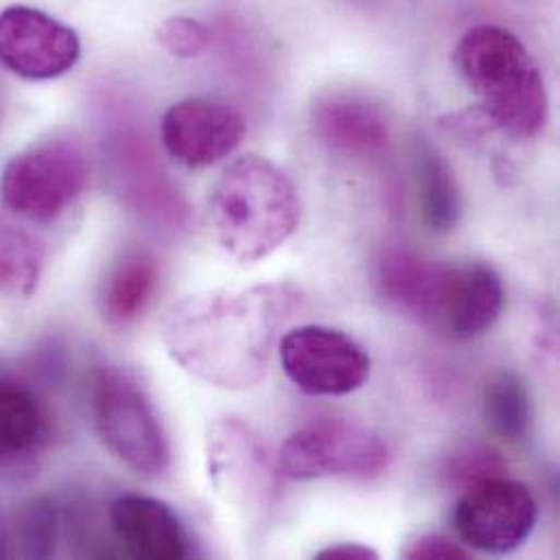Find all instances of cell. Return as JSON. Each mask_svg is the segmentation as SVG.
I'll return each mask as SVG.
<instances>
[{
  "label": "cell",
  "instance_id": "6da1fadb",
  "mask_svg": "<svg viewBox=\"0 0 560 560\" xmlns=\"http://www.w3.org/2000/svg\"><path fill=\"white\" fill-rule=\"evenodd\" d=\"M294 305L296 294L280 283L195 292L168 310L162 342L192 377L223 390H247L265 380Z\"/></svg>",
  "mask_w": 560,
  "mask_h": 560
},
{
  "label": "cell",
  "instance_id": "7a4b0ae2",
  "mask_svg": "<svg viewBox=\"0 0 560 560\" xmlns=\"http://www.w3.org/2000/svg\"><path fill=\"white\" fill-rule=\"evenodd\" d=\"M377 288L390 305L452 342H469L489 331L506 303L504 281L493 267H445L406 249L382 254Z\"/></svg>",
  "mask_w": 560,
  "mask_h": 560
},
{
  "label": "cell",
  "instance_id": "3957f363",
  "mask_svg": "<svg viewBox=\"0 0 560 560\" xmlns=\"http://www.w3.org/2000/svg\"><path fill=\"white\" fill-rule=\"evenodd\" d=\"M210 223L234 260L260 262L299 230L301 199L280 166L247 153L230 162L214 182Z\"/></svg>",
  "mask_w": 560,
  "mask_h": 560
},
{
  "label": "cell",
  "instance_id": "277c9868",
  "mask_svg": "<svg viewBox=\"0 0 560 560\" xmlns=\"http://www.w3.org/2000/svg\"><path fill=\"white\" fill-rule=\"evenodd\" d=\"M454 66L480 98L489 127L515 140L539 136L550 116L544 74L526 44L493 24L469 28L454 48Z\"/></svg>",
  "mask_w": 560,
  "mask_h": 560
},
{
  "label": "cell",
  "instance_id": "5b68a950",
  "mask_svg": "<svg viewBox=\"0 0 560 560\" xmlns=\"http://www.w3.org/2000/svg\"><path fill=\"white\" fill-rule=\"evenodd\" d=\"M92 419L103 447L144 478L162 476L171 447L147 393L122 371L101 366L92 384Z\"/></svg>",
  "mask_w": 560,
  "mask_h": 560
},
{
  "label": "cell",
  "instance_id": "8992f818",
  "mask_svg": "<svg viewBox=\"0 0 560 560\" xmlns=\"http://www.w3.org/2000/svg\"><path fill=\"white\" fill-rule=\"evenodd\" d=\"M88 177L90 160L77 140H42L7 162L0 197L13 214L50 225L83 195Z\"/></svg>",
  "mask_w": 560,
  "mask_h": 560
},
{
  "label": "cell",
  "instance_id": "52a82bcc",
  "mask_svg": "<svg viewBox=\"0 0 560 560\" xmlns=\"http://www.w3.org/2000/svg\"><path fill=\"white\" fill-rule=\"evenodd\" d=\"M390 463L388 445L373 430L342 421L314 419L281 445V474L290 480L349 478L375 480Z\"/></svg>",
  "mask_w": 560,
  "mask_h": 560
},
{
  "label": "cell",
  "instance_id": "ba28073f",
  "mask_svg": "<svg viewBox=\"0 0 560 560\" xmlns=\"http://www.w3.org/2000/svg\"><path fill=\"white\" fill-rule=\"evenodd\" d=\"M206 471L212 491L243 513L269 509L278 495V467L260 434L236 417L206 432Z\"/></svg>",
  "mask_w": 560,
  "mask_h": 560
},
{
  "label": "cell",
  "instance_id": "9c48e42d",
  "mask_svg": "<svg viewBox=\"0 0 560 560\" xmlns=\"http://www.w3.org/2000/svg\"><path fill=\"white\" fill-rule=\"evenodd\" d=\"M539 506L533 491L513 478L495 476L463 489L452 513L456 535L482 555H511L533 535Z\"/></svg>",
  "mask_w": 560,
  "mask_h": 560
},
{
  "label": "cell",
  "instance_id": "30bf717a",
  "mask_svg": "<svg viewBox=\"0 0 560 560\" xmlns=\"http://www.w3.org/2000/svg\"><path fill=\"white\" fill-rule=\"evenodd\" d=\"M288 380L312 397H340L362 388L371 377L369 351L349 334L325 325H301L280 340Z\"/></svg>",
  "mask_w": 560,
  "mask_h": 560
},
{
  "label": "cell",
  "instance_id": "8fae6325",
  "mask_svg": "<svg viewBox=\"0 0 560 560\" xmlns=\"http://www.w3.org/2000/svg\"><path fill=\"white\" fill-rule=\"evenodd\" d=\"M81 57L74 28L24 4L0 11V63L28 81H50L70 72Z\"/></svg>",
  "mask_w": 560,
  "mask_h": 560
},
{
  "label": "cell",
  "instance_id": "7c38bea8",
  "mask_svg": "<svg viewBox=\"0 0 560 560\" xmlns=\"http://www.w3.org/2000/svg\"><path fill=\"white\" fill-rule=\"evenodd\" d=\"M162 144L186 168H210L230 158L247 136L243 114L214 98H184L162 118Z\"/></svg>",
  "mask_w": 560,
  "mask_h": 560
},
{
  "label": "cell",
  "instance_id": "4fadbf2b",
  "mask_svg": "<svg viewBox=\"0 0 560 560\" xmlns=\"http://www.w3.org/2000/svg\"><path fill=\"white\" fill-rule=\"evenodd\" d=\"M112 528L125 550L144 560H184L188 539L175 511L162 500L125 493L109 509Z\"/></svg>",
  "mask_w": 560,
  "mask_h": 560
},
{
  "label": "cell",
  "instance_id": "5bb4252c",
  "mask_svg": "<svg viewBox=\"0 0 560 560\" xmlns=\"http://www.w3.org/2000/svg\"><path fill=\"white\" fill-rule=\"evenodd\" d=\"M316 136L334 151L347 155H380L390 142L386 112L366 96L336 92L312 107Z\"/></svg>",
  "mask_w": 560,
  "mask_h": 560
},
{
  "label": "cell",
  "instance_id": "9a60e30c",
  "mask_svg": "<svg viewBox=\"0 0 560 560\" xmlns=\"http://www.w3.org/2000/svg\"><path fill=\"white\" fill-rule=\"evenodd\" d=\"M48 439V421L37 397L13 380L0 377V469L33 458Z\"/></svg>",
  "mask_w": 560,
  "mask_h": 560
},
{
  "label": "cell",
  "instance_id": "2e32d148",
  "mask_svg": "<svg viewBox=\"0 0 560 560\" xmlns=\"http://www.w3.org/2000/svg\"><path fill=\"white\" fill-rule=\"evenodd\" d=\"M160 281V271L153 258L144 254L127 256L109 273L103 285L101 307L103 316L118 327L131 325L149 307Z\"/></svg>",
  "mask_w": 560,
  "mask_h": 560
},
{
  "label": "cell",
  "instance_id": "e0dca14e",
  "mask_svg": "<svg viewBox=\"0 0 560 560\" xmlns=\"http://www.w3.org/2000/svg\"><path fill=\"white\" fill-rule=\"evenodd\" d=\"M417 188L425 225L434 234L452 232L463 214V197L450 164L430 147L417 155Z\"/></svg>",
  "mask_w": 560,
  "mask_h": 560
},
{
  "label": "cell",
  "instance_id": "ac0fdd59",
  "mask_svg": "<svg viewBox=\"0 0 560 560\" xmlns=\"http://www.w3.org/2000/svg\"><path fill=\"white\" fill-rule=\"evenodd\" d=\"M485 417L489 428L509 443L526 441L533 421L530 395L524 380L504 371L498 373L485 390Z\"/></svg>",
  "mask_w": 560,
  "mask_h": 560
},
{
  "label": "cell",
  "instance_id": "d6986e66",
  "mask_svg": "<svg viewBox=\"0 0 560 560\" xmlns=\"http://www.w3.org/2000/svg\"><path fill=\"white\" fill-rule=\"evenodd\" d=\"M44 271V249L24 230L0 221V292L28 299Z\"/></svg>",
  "mask_w": 560,
  "mask_h": 560
},
{
  "label": "cell",
  "instance_id": "ffe728a7",
  "mask_svg": "<svg viewBox=\"0 0 560 560\" xmlns=\"http://www.w3.org/2000/svg\"><path fill=\"white\" fill-rule=\"evenodd\" d=\"M509 463L502 452L487 445H471L454 452L443 465V478L450 487L467 489L487 478L504 476Z\"/></svg>",
  "mask_w": 560,
  "mask_h": 560
},
{
  "label": "cell",
  "instance_id": "44dd1931",
  "mask_svg": "<svg viewBox=\"0 0 560 560\" xmlns=\"http://www.w3.org/2000/svg\"><path fill=\"white\" fill-rule=\"evenodd\" d=\"M155 37L160 46L177 59H192L201 55L210 44V31L201 22L184 15L164 20L158 26Z\"/></svg>",
  "mask_w": 560,
  "mask_h": 560
},
{
  "label": "cell",
  "instance_id": "7402d4cb",
  "mask_svg": "<svg viewBox=\"0 0 560 560\" xmlns=\"http://www.w3.org/2000/svg\"><path fill=\"white\" fill-rule=\"evenodd\" d=\"M20 528L28 557L50 555L57 535V515L48 502H35L24 513Z\"/></svg>",
  "mask_w": 560,
  "mask_h": 560
},
{
  "label": "cell",
  "instance_id": "603a6c76",
  "mask_svg": "<svg viewBox=\"0 0 560 560\" xmlns=\"http://www.w3.org/2000/svg\"><path fill=\"white\" fill-rule=\"evenodd\" d=\"M406 560H467L471 559L469 550L443 535H419L406 544L401 550Z\"/></svg>",
  "mask_w": 560,
  "mask_h": 560
},
{
  "label": "cell",
  "instance_id": "cb8c5ba5",
  "mask_svg": "<svg viewBox=\"0 0 560 560\" xmlns=\"http://www.w3.org/2000/svg\"><path fill=\"white\" fill-rule=\"evenodd\" d=\"M316 560H377V550L360 544H338L314 555Z\"/></svg>",
  "mask_w": 560,
  "mask_h": 560
},
{
  "label": "cell",
  "instance_id": "d4e9b609",
  "mask_svg": "<svg viewBox=\"0 0 560 560\" xmlns=\"http://www.w3.org/2000/svg\"><path fill=\"white\" fill-rule=\"evenodd\" d=\"M9 552H7V539H4V535H2V530H0V559H4Z\"/></svg>",
  "mask_w": 560,
  "mask_h": 560
}]
</instances>
